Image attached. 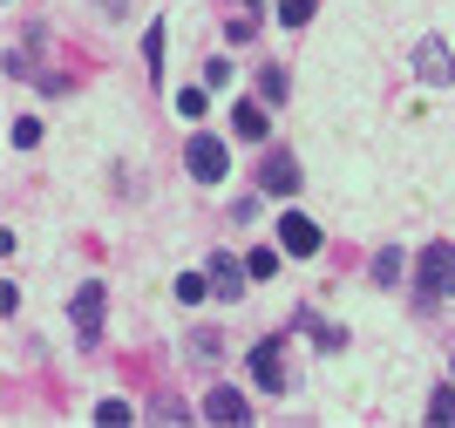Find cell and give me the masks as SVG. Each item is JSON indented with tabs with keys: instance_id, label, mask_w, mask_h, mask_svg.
<instances>
[{
	"instance_id": "1",
	"label": "cell",
	"mask_w": 455,
	"mask_h": 428,
	"mask_svg": "<svg viewBox=\"0 0 455 428\" xmlns=\"http://www.w3.org/2000/svg\"><path fill=\"white\" fill-rule=\"evenodd\" d=\"M415 279H421V299H455V245H449V238L421 245Z\"/></svg>"
},
{
	"instance_id": "23",
	"label": "cell",
	"mask_w": 455,
	"mask_h": 428,
	"mask_svg": "<svg viewBox=\"0 0 455 428\" xmlns=\"http://www.w3.org/2000/svg\"><path fill=\"white\" fill-rule=\"evenodd\" d=\"M449 360H455V354H449Z\"/></svg>"
},
{
	"instance_id": "18",
	"label": "cell",
	"mask_w": 455,
	"mask_h": 428,
	"mask_svg": "<svg viewBox=\"0 0 455 428\" xmlns=\"http://www.w3.org/2000/svg\"><path fill=\"white\" fill-rule=\"evenodd\" d=\"M204 109H211V102H204V89H177V116H184V123H197Z\"/></svg>"
},
{
	"instance_id": "21",
	"label": "cell",
	"mask_w": 455,
	"mask_h": 428,
	"mask_svg": "<svg viewBox=\"0 0 455 428\" xmlns=\"http://www.w3.org/2000/svg\"><path fill=\"white\" fill-rule=\"evenodd\" d=\"M14 143H20V149L41 143V123H35V116H20V123H14Z\"/></svg>"
},
{
	"instance_id": "15",
	"label": "cell",
	"mask_w": 455,
	"mask_h": 428,
	"mask_svg": "<svg viewBox=\"0 0 455 428\" xmlns=\"http://www.w3.org/2000/svg\"><path fill=\"white\" fill-rule=\"evenodd\" d=\"M143 69L164 75V20H150V35H143Z\"/></svg>"
},
{
	"instance_id": "6",
	"label": "cell",
	"mask_w": 455,
	"mask_h": 428,
	"mask_svg": "<svg viewBox=\"0 0 455 428\" xmlns=\"http://www.w3.org/2000/svg\"><path fill=\"white\" fill-rule=\"evenodd\" d=\"M211 293L218 299H245V286H251V265L245 259H231V252H211Z\"/></svg>"
},
{
	"instance_id": "4",
	"label": "cell",
	"mask_w": 455,
	"mask_h": 428,
	"mask_svg": "<svg viewBox=\"0 0 455 428\" xmlns=\"http://www.w3.org/2000/svg\"><path fill=\"white\" fill-rule=\"evenodd\" d=\"M415 75L428 82V89H449V82H455V55H449V41H442V35L415 41Z\"/></svg>"
},
{
	"instance_id": "9",
	"label": "cell",
	"mask_w": 455,
	"mask_h": 428,
	"mask_svg": "<svg viewBox=\"0 0 455 428\" xmlns=\"http://www.w3.org/2000/svg\"><path fill=\"white\" fill-rule=\"evenodd\" d=\"M231 136H245V143H266V136H272V116L259 109V102H245V95H238V109H231Z\"/></svg>"
},
{
	"instance_id": "20",
	"label": "cell",
	"mask_w": 455,
	"mask_h": 428,
	"mask_svg": "<svg viewBox=\"0 0 455 428\" xmlns=\"http://www.w3.org/2000/svg\"><path fill=\"white\" fill-rule=\"evenodd\" d=\"M245 265H251V279H272V272H279V252H266V245H259Z\"/></svg>"
},
{
	"instance_id": "8",
	"label": "cell",
	"mask_w": 455,
	"mask_h": 428,
	"mask_svg": "<svg viewBox=\"0 0 455 428\" xmlns=\"http://www.w3.org/2000/svg\"><path fill=\"white\" fill-rule=\"evenodd\" d=\"M259 190H272V198H292V190H299V157H292V149H272L266 170H259Z\"/></svg>"
},
{
	"instance_id": "2",
	"label": "cell",
	"mask_w": 455,
	"mask_h": 428,
	"mask_svg": "<svg viewBox=\"0 0 455 428\" xmlns=\"http://www.w3.org/2000/svg\"><path fill=\"white\" fill-rule=\"evenodd\" d=\"M245 367H251V381H259L266 394H285V388H292V381H285V334H266L245 354Z\"/></svg>"
},
{
	"instance_id": "3",
	"label": "cell",
	"mask_w": 455,
	"mask_h": 428,
	"mask_svg": "<svg viewBox=\"0 0 455 428\" xmlns=\"http://www.w3.org/2000/svg\"><path fill=\"white\" fill-rule=\"evenodd\" d=\"M184 164H190V177H197V184H225L231 157H225V143H218V136L190 130V149H184Z\"/></svg>"
},
{
	"instance_id": "5",
	"label": "cell",
	"mask_w": 455,
	"mask_h": 428,
	"mask_svg": "<svg viewBox=\"0 0 455 428\" xmlns=\"http://www.w3.org/2000/svg\"><path fill=\"white\" fill-rule=\"evenodd\" d=\"M68 319H76L82 347H95V340H102V279H82V293L68 299Z\"/></svg>"
},
{
	"instance_id": "12",
	"label": "cell",
	"mask_w": 455,
	"mask_h": 428,
	"mask_svg": "<svg viewBox=\"0 0 455 428\" xmlns=\"http://www.w3.org/2000/svg\"><path fill=\"white\" fill-rule=\"evenodd\" d=\"M285 89H292V75H285L279 61H266V69H259V95H266V102H285Z\"/></svg>"
},
{
	"instance_id": "11",
	"label": "cell",
	"mask_w": 455,
	"mask_h": 428,
	"mask_svg": "<svg viewBox=\"0 0 455 428\" xmlns=\"http://www.w3.org/2000/svg\"><path fill=\"white\" fill-rule=\"evenodd\" d=\"M299 327L313 334V347H320V354H340V347H347V327H333V319H313V313H299Z\"/></svg>"
},
{
	"instance_id": "10",
	"label": "cell",
	"mask_w": 455,
	"mask_h": 428,
	"mask_svg": "<svg viewBox=\"0 0 455 428\" xmlns=\"http://www.w3.org/2000/svg\"><path fill=\"white\" fill-rule=\"evenodd\" d=\"M245 394H238V388H211L204 394V422H245Z\"/></svg>"
},
{
	"instance_id": "17",
	"label": "cell",
	"mask_w": 455,
	"mask_h": 428,
	"mask_svg": "<svg viewBox=\"0 0 455 428\" xmlns=\"http://www.w3.org/2000/svg\"><path fill=\"white\" fill-rule=\"evenodd\" d=\"M313 7H320V0H279V20H285V28H306Z\"/></svg>"
},
{
	"instance_id": "16",
	"label": "cell",
	"mask_w": 455,
	"mask_h": 428,
	"mask_svg": "<svg viewBox=\"0 0 455 428\" xmlns=\"http://www.w3.org/2000/svg\"><path fill=\"white\" fill-rule=\"evenodd\" d=\"M177 299H184V306L211 299V272H184V279H177Z\"/></svg>"
},
{
	"instance_id": "7",
	"label": "cell",
	"mask_w": 455,
	"mask_h": 428,
	"mask_svg": "<svg viewBox=\"0 0 455 428\" xmlns=\"http://www.w3.org/2000/svg\"><path fill=\"white\" fill-rule=\"evenodd\" d=\"M279 245L292 252V259H313V252H320V224L306 218V211H285L279 218Z\"/></svg>"
},
{
	"instance_id": "13",
	"label": "cell",
	"mask_w": 455,
	"mask_h": 428,
	"mask_svg": "<svg viewBox=\"0 0 455 428\" xmlns=\"http://www.w3.org/2000/svg\"><path fill=\"white\" fill-rule=\"evenodd\" d=\"M374 286H401V245L374 252Z\"/></svg>"
},
{
	"instance_id": "22",
	"label": "cell",
	"mask_w": 455,
	"mask_h": 428,
	"mask_svg": "<svg viewBox=\"0 0 455 428\" xmlns=\"http://www.w3.org/2000/svg\"><path fill=\"white\" fill-rule=\"evenodd\" d=\"M95 422H109V428L130 422V401H102V408H95Z\"/></svg>"
},
{
	"instance_id": "19",
	"label": "cell",
	"mask_w": 455,
	"mask_h": 428,
	"mask_svg": "<svg viewBox=\"0 0 455 428\" xmlns=\"http://www.w3.org/2000/svg\"><path fill=\"white\" fill-rule=\"evenodd\" d=\"M150 415H156V422H184V401H177V394H156V401H150Z\"/></svg>"
},
{
	"instance_id": "14",
	"label": "cell",
	"mask_w": 455,
	"mask_h": 428,
	"mask_svg": "<svg viewBox=\"0 0 455 428\" xmlns=\"http://www.w3.org/2000/svg\"><path fill=\"white\" fill-rule=\"evenodd\" d=\"M428 422H435V428H455V388H435V394H428Z\"/></svg>"
}]
</instances>
